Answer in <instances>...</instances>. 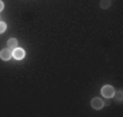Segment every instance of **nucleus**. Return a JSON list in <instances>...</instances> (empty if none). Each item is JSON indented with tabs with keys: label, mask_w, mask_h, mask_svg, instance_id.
Here are the masks:
<instances>
[{
	"label": "nucleus",
	"mask_w": 123,
	"mask_h": 117,
	"mask_svg": "<svg viewBox=\"0 0 123 117\" xmlns=\"http://www.w3.org/2000/svg\"><path fill=\"white\" fill-rule=\"evenodd\" d=\"M101 94L103 97H105V98H112L115 95V89L110 84H105V86L101 89Z\"/></svg>",
	"instance_id": "f257e3e1"
},
{
	"label": "nucleus",
	"mask_w": 123,
	"mask_h": 117,
	"mask_svg": "<svg viewBox=\"0 0 123 117\" xmlns=\"http://www.w3.org/2000/svg\"><path fill=\"white\" fill-rule=\"evenodd\" d=\"M12 56L17 59V60H22L23 57H25V50L22 48H15L12 50Z\"/></svg>",
	"instance_id": "f03ea898"
},
{
	"label": "nucleus",
	"mask_w": 123,
	"mask_h": 117,
	"mask_svg": "<svg viewBox=\"0 0 123 117\" xmlns=\"http://www.w3.org/2000/svg\"><path fill=\"white\" fill-rule=\"evenodd\" d=\"M103 106H104V102H103V100H101V98H93V100H92V108L93 109L100 110Z\"/></svg>",
	"instance_id": "7ed1b4c3"
},
{
	"label": "nucleus",
	"mask_w": 123,
	"mask_h": 117,
	"mask_svg": "<svg viewBox=\"0 0 123 117\" xmlns=\"http://www.w3.org/2000/svg\"><path fill=\"white\" fill-rule=\"evenodd\" d=\"M11 55H12V53H11V50H10L8 48L3 49V50L0 52V59H1V60H10V59H11Z\"/></svg>",
	"instance_id": "20e7f679"
},
{
	"label": "nucleus",
	"mask_w": 123,
	"mask_h": 117,
	"mask_svg": "<svg viewBox=\"0 0 123 117\" xmlns=\"http://www.w3.org/2000/svg\"><path fill=\"white\" fill-rule=\"evenodd\" d=\"M7 46H8L10 50H14L15 48H18V41H17V38H10L8 42H7Z\"/></svg>",
	"instance_id": "39448f33"
},
{
	"label": "nucleus",
	"mask_w": 123,
	"mask_h": 117,
	"mask_svg": "<svg viewBox=\"0 0 123 117\" xmlns=\"http://www.w3.org/2000/svg\"><path fill=\"white\" fill-rule=\"evenodd\" d=\"M111 4V0H101V8H108Z\"/></svg>",
	"instance_id": "423d86ee"
},
{
	"label": "nucleus",
	"mask_w": 123,
	"mask_h": 117,
	"mask_svg": "<svg viewBox=\"0 0 123 117\" xmlns=\"http://www.w3.org/2000/svg\"><path fill=\"white\" fill-rule=\"evenodd\" d=\"M6 29H7V25H6L4 22L0 21V34H3V33L6 31Z\"/></svg>",
	"instance_id": "0eeeda50"
},
{
	"label": "nucleus",
	"mask_w": 123,
	"mask_h": 117,
	"mask_svg": "<svg viewBox=\"0 0 123 117\" xmlns=\"http://www.w3.org/2000/svg\"><path fill=\"white\" fill-rule=\"evenodd\" d=\"M118 101H122V91H119L118 93V98H116Z\"/></svg>",
	"instance_id": "6e6552de"
},
{
	"label": "nucleus",
	"mask_w": 123,
	"mask_h": 117,
	"mask_svg": "<svg viewBox=\"0 0 123 117\" xmlns=\"http://www.w3.org/2000/svg\"><path fill=\"white\" fill-rule=\"evenodd\" d=\"M3 8H4V4H3V1L0 0V11H3Z\"/></svg>",
	"instance_id": "1a4fd4ad"
}]
</instances>
